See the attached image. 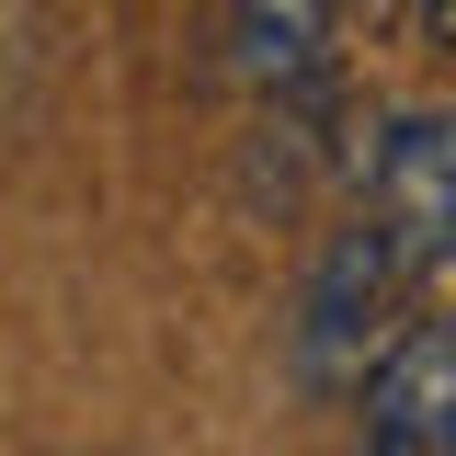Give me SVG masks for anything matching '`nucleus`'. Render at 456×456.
Returning a JSON list of instances; mask_svg holds the SVG:
<instances>
[{
  "instance_id": "nucleus-1",
  "label": "nucleus",
  "mask_w": 456,
  "mask_h": 456,
  "mask_svg": "<svg viewBox=\"0 0 456 456\" xmlns=\"http://www.w3.org/2000/svg\"><path fill=\"white\" fill-rule=\"evenodd\" d=\"M411 251L388 240V217L377 206H354V217L320 240V263H308V285H297V377L308 388H342L377 342H388L399 297H411Z\"/></svg>"
},
{
  "instance_id": "nucleus-2",
  "label": "nucleus",
  "mask_w": 456,
  "mask_h": 456,
  "mask_svg": "<svg viewBox=\"0 0 456 456\" xmlns=\"http://www.w3.org/2000/svg\"><path fill=\"white\" fill-rule=\"evenodd\" d=\"M388 354L342 377L365 456H456V331L445 320H388Z\"/></svg>"
},
{
  "instance_id": "nucleus-4",
  "label": "nucleus",
  "mask_w": 456,
  "mask_h": 456,
  "mask_svg": "<svg viewBox=\"0 0 456 456\" xmlns=\"http://www.w3.org/2000/svg\"><path fill=\"white\" fill-rule=\"evenodd\" d=\"M331 23L342 0H240V35H228V69L274 103H308L331 80Z\"/></svg>"
},
{
  "instance_id": "nucleus-5",
  "label": "nucleus",
  "mask_w": 456,
  "mask_h": 456,
  "mask_svg": "<svg viewBox=\"0 0 456 456\" xmlns=\"http://www.w3.org/2000/svg\"><path fill=\"white\" fill-rule=\"evenodd\" d=\"M411 35H422V57H445V0H411Z\"/></svg>"
},
{
  "instance_id": "nucleus-3",
  "label": "nucleus",
  "mask_w": 456,
  "mask_h": 456,
  "mask_svg": "<svg viewBox=\"0 0 456 456\" xmlns=\"http://www.w3.org/2000/svg\"><path fill=\"white\" fill-rule=\"evenodd\" d=\"M365 206L388 217V240L411 251V274H434L456 240V126L445 114H399L365 149Z\"/></svg>"
}]
</instances>
